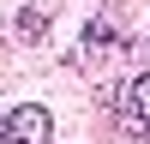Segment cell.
<instances>
[{
    "instance_id": "7a4b0ae2",
    "label": "cell",
    "mask_w": 150,
    "mask_h": 144,
    "mask_svg": "<svg viewBox=\"0 0 150 144\" xmlns=\"http://www.w3.org/2000/svg\"><path fill=\"white\" fill-rule=\"evenodd\" d=\"M120 120H126V132H150V72H132L126 90H120Z\"/></svg>"
},
{
    "instance_id": "3957f363",
    "label": "cell",
    "mask_w": 150,
    "mask_h": 144,
    "mask_svg": "<svg viewBox=\"0 0 150 144\" xmlns=\"http://www.w3.org/2000/svg\"><path fill=\"white\" fill-rule=\"evenodd\" d=\"M18 36H24V42H36V36H48V18H42V12H24V24H18Z\"/></svg>"
},
{
    "instance_id": "6da1fadb",
    "label": "cell",
    "mask_w": 150,
    "mask_h": 144,
    "mask_svg": "<svg viewBox=\"0 0 150 144\" xmlns=\"http://www.w3.org/2000/svg\"><path fill=\"white\" fill-rule=\"evenodd\" d=\"M48 132H54V114L36 108V102L0 114V144H48Z\"/></svg>"
}]
</instances>
